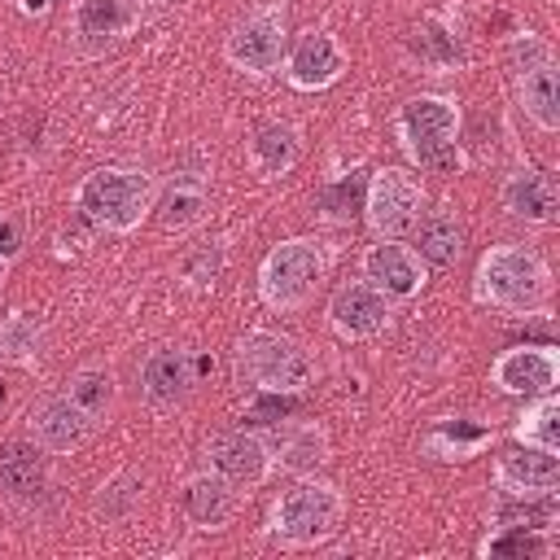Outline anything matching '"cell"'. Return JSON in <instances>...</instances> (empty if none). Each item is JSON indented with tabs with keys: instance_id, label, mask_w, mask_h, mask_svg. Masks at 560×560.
<instances>
[{
	"instance_id": "38",
	"label": "cell",
	"mask_w": 560,
	"mask_h": 560,
	"mask_svg": "<svg viewBox=\"0 0 560 560\" xmlns=\"http://www.w3.org/2000/svg\"><path fill=\"white\" fill-rule=\"evenodd\" d=\"M4 267H9V258H0V280H4Z\"/></svg>"
},
{
	"instance_id": "10",
	"label": "cell",
	"mask_w": 560,
	"mask_h": 560,
	"mask_svg": "<svg viewBox=\"0 0 560 560\" xmlns=\"http://www.w3.org/2000/svg\"><path fill=\"white\" fill-rule=\"evenodd\" d=\"M284 57V26L271 18V13H254L245 18L232 35H228V61L236 70H249V74H271Z\"/></svg>"
},
{
	"instance_id": "15",
	"label": "cell",
	"mask_w": 560,
	"mask_h": 560,
	"mask_svg": "<svg viewBox=\"0 0 560 560\" xmlns=\"http://www.w3.org/2000/svg\"><path fill=\"white\" fill-rule=\"evenodd\" d=\"M346 70V57L337 48V39L328 31H311L298 39V48L289 52V83L302 92H319L328 83H337Z\"/></svg>"
},
{
	"instance_id": "23",
	"label": "cell",
	"mask_w": 560,
	"mask_h": 560,
	"mask_svg": "<svg viewBox=\"0 0 560 560\" xmlns=\"http://www.w3.org/2000/svg\"><path fill=\"white\" fill-rule=\"evenodd\" d=\"M486 442H490V429H486V424H472V420H442V424L424 438V451L438 455V459H468V455H477Z\"/></svg>"
},
{
	"instance_id": "33",
	"label": "cell",
	"mask_w": 560,
	"mask_h": 560,
	"mask_svg": "<svg viewBox=\"0 0 560 560\" xmlns=\"http://www.w3.org/2000/svg\"><path fill=\"white\" fill-rule=\"evenodd\" d=\"M359 192H363V179L359 175H341L337 184H328L324 188V210L328 214H354V201H359Z\"/></svg>"
},
{
	"instance_id": "37",
	"label": "cell",
	"mask_w": 560,
	"mask_h": 560,
	"mask_svg": "<svg viewBox=\"0 0 560 560\" xmlns=\"http://www.w3.org/2000/svg\"><path fill=\"white\" fill-rule=\"evenodd\" d=\"M26 4V13H44L48 9V0H22Z\"/></svg>"
},
{
	"instance_id": "6",
	"label": "cell",
	"mask_w": 560,
	"mask_h": 560,
	"mask_svg": "<svg viewBox=\"0 0 560 560\" xmlns=\"http://www.w3.org/2000/svg\"><path fill=\"white\" fill-rule=\"evenodd\" d=\"M341 512H346V503H341L337 486H328V481H302V486H293V490L280 494L271 521H276V534L284 542L311 547V542H324V538H332L341 529Z\"/></svg>"
},
{
	"instance_id": "7",
	"label": "cell",
	"mask_w": 560,
	"mask_h": 560,
	"mask_svg": "<svg viewBox=\"0 0 560 560\" xmlns=\"http://www.w3.org/2000/svg\"><path fill=\"white\" fill-rule=\"evenodd\" d=\"M368 223L381 241H398L407 228H416V210H420V184L407 171H376L368 184Z\"/></svg>"
},
{
	"instance_id": "26",
	"label": "cell",
	"mask_w": 560,
	"mask_h": 560,
	"mask_svg": "<svg viewBox=\"0 0 560 560\" xmlns=\"http://www.w3.org/2000/svg\"><path fill=\"white\" fill-rule=\"evenodd\" d=\"M499 529H551L556 521V499L551 494H516V499H503L499 512H494Z\"/></svg>"
},
{
	"instance_id": "34",
	"label": "cell",
	"mask_w": 560,
	"mask_h": 560,
	"mask_svg": "<svg viewBox=\"0 0 560 560\" xmlns=\"http://www.w3.org/2000/svg\"><path fill=\"white\" fill-rule=\"evenodd\" d=\"M219 271H223V249L219 245H206L192 258H184V280H192V284H214Z\"/></svg>"
},
{
	"instance_id": "30",
	"label": "cell",
	"mask_w": 560,
	"mask_h": 560,
	"mask_svg": "<svg viewBox=\"0 0 560 560\" xmlns=\"http://www.w3.org/2000/svg\"><path fill=\"white\" fill-rule=\"evenodd\" d=\"M39 350V319L31 311H18L0 324V354L4 359H31Z\"/></svg>"
},
{
	"instance_id": "32",
	"label": "cell",
	"mask_w": 560,
	"mask_h": 560,
	"mask_svg": "<svg viewBox=\"0 0 560 560\" xmlns=\"http://www.w3.org/2000/svg\"><path fill=\"white\" fill-rule=\"evenodd\" d=\"M411 48H416L424 61H433V66H446V61H455V44H451V39H446V31H442V26H433V22L416 31Z\"/></svg>"
},
{
	"instance_id": "13",
	"label": "cell",
	"mask_w": 560,
	"mask_h": 560,
	"mask_svg": "<svg viewBox=\"0 0 560 560\" xmlns=\"http://www.w3.org/2000/svg\"><path fill=\"white\" fill-rule=\"evenodd\" d=\"M206 459L214 472H223L232 486H258L267 477V446L245 433V429H232V433H214L206 442Z\"/></svg>"
},
{
	"instance_id": "4",
	"label": "cell",
	"mask_w": 560,
	"mask_h": 560,
	"mask_svg": "<svg viewBox=\"0 0 560 560\" xmlns=\"http://www.w3.org/2000/svg\"><path fill=\"white\" fill-rule=\"evenodd\" d=\"M324 267H328V249L319 241H311V236L280 241L262 258V271H258L262 302L271 311H298V306H306V298L315 293Z\"/></svg>"
},
{
	"instance_id": "29",
	"label": "cell",
	"mask_w": 560,
	"mask_h": 560,
	"mask_svg": "<svg viewBox=\"0 0 560 560\" xmlns=\"http://www.w3.org/2000/svg\"><path fill=\"white\" fill-rule=\"evenodd\" d=\"M83 411H92V416H101L109 402H114V376L109 372H101V368H83V372H74L70 376V389H66Z\"/></svg>"
},
{
	"instance_id": "2",
	"label": "cell",
	"mask_w": 560,
	"mask_h": 560,
	"mask_svg": "<svg viewBox=\"0 0 560 560\" xmlns=\"http://www.w3.org/2000/svg\"><path fill=\"white\" fill-rule=\"evenodd\" d=\"M455 127H459V109L442 96H416L398 114L402 144L429 175H459L464 153L455 149Z\"/></svg>"
},
{
	"instance_id": "28",
	"label": "cell",
	"mask_w": 560,
	"mask_h": 560,
	"mask_svg": "<svg viewBox=\"0 0 560 560\" xmlns=\"http://www.w3.org/2000/svg\"><path fill=\"white\" fill-rule=\"evenodd\" d=\"M560 402L551 398V394H542L525 416H521V424H516V438L521 442H534V446H547V451H556L560 446Z\"/></svg>"
},
{
	"instance_id": "1",
	"label": "cell",
	"mask_w": 560,
	"mask_h": 560,
	"mask_svg": "<svg viewBox=\"0 0 560 560\" xmlns=\"http://www.w3.org/2000/svg\"><path fill=\"white\" fill-rule=\"evenodd\" d=\"M477 298L512 315L542 311L551 302V271L525 245H494L477 262Z\"/></svg>"
},
{
	"instance_id": "20",
	"label": "cell",
	"mask_w": 560,
	"mask_h": 560,
	"mask_svg": "<svg viewBox=\"0 0 560 560\" xmlns=\"http://www.w3.org/2000/svg\"><path fill=\"white\" fill-rule=\"evenodd\" d=\"M521 101H525V114L542 127V131H556L560 127V83H556V57H542V61H529L521 66Z\"/></svg>"
},
{
	"instance_id": "18",
	"label": "cell",
	"mask_w": 560,
	"mask_h": 560,
	"mask_svg": "<svg viewBox=\"0 0 560 560\" xmlns=\"http://www.w3.org/2000/svg\"><path fill=\"white\" fill-rule=\"evenodd\" d=\"M140 385H144L149 402H175V398H184L188 385H192V359H188V350H175V346L153 350L144 359Z\"/></svg>"
},
{
	"instance_id": "31",
	"label": "cell",
	"mask_w": 560,
	"mask_h": 560,
	"mask_svg": "<svg viewBox=\"0 0 560 560\" xmlns=\"http://www.w3.org/2000/svg\"><path fill=\"white\" fill-rule=\"evenodd\" d=\"M490 556H542L547 542L538 529H499L490 542H486Z\"/></svg>"
},
{
	"instance_id": "8",
	"label": "cell",
	"mask_w": 560,
	"mask_h": 560,
	"mask_svg": "<svg viewBox=\"0 0 560 560\" xmlns=\"http://www.w3.org/2000/svg\"><path fill=\"white\" fill-rule=\"evenodd\" d=\"M494 385L503 394H525V398H542L556 389V376H560V363H556V350L551 346H512L494 359L490 368Z\"/></svg>"
},
{
	"instance_id": "12",
	"label": "cell",
	"mask_w": 560,
	"mask_h": 560,
	"mask_svg": "<svg viewBox=\"0 0 560 560\" xmlns=\"http://www.w3.org/2000/svg\"><path fill=\"white\" fill-rule=\"evenodd\" d=\"M328 319L341 337L350 341H363V337H376L389 328V298L376 293L372 284H346L332 293L328 302Z\"/></svg>"
},
{
	"instance_id": "3",
	"label": "cell",
	"mask_w": 560,
	"mask_h": 560,
	"mask_svg": "<svg viewBox=\"0 0 560 560\" xmlns=\"http://www.w3.org/2000/svg\"><path fill=\"white\" fill-rule=\"evenodd\" d=\"M74 206H79L92 223H101V228H109V232H131V228L149 214V206H153V184H149V175H140V171L101 166V171H92V175L79 184Z\"/></svg>"
},
{
	"instance_id": "27",
	"label": "cell",
	"mask_w": 560,
	"mask_h": 560,
	"mask_svg": "<svg viewBox=\"0 0 560 560\" xmlns=\"http://www.w3.org/2000/svg\"><path fill=\"white\" fill-rule=\"evenodd\" d=\"M136 22L127 0H79L74 4V26L79 35H122Z\"/></svg>"
},
{
	"instance_id": "22",
	"label": "cell",
	"mask_w": 560,
	"mask_h": 560,
	"mask_svg": "<svg viewBox=\"0 0 560 560\" xmlns=\"http://www.w3.org/2000/svg\"><path fill=\"white\" fill-rule=\"evenodd\" d=\"M416 245H420V258H424V262H433V267H451V262L459 258V249H464V228L455 223L451 210H433V214L420 223Z\"/></svg>"
},
{
	"instance_id": "9",
	"label": "cell",
	"mask_w": 560,
	"mask_h": 560,
	"mask_svg": "<svg viewBox=\"0 0 560 560\" xmlns=\"http://www.w3.org/2000/svg\"><path fill=\"white\" fill-rule=\"evenodd\" d=\"M92 411H83L70 394H52V398H39L26 416L31 424V438L44 446V451H74L92 438Z\"/></svg>"
},
{
	"instance_id": "21",
	"label": "cell",
	"mask_w": 560,
	"mask_h": 560,
	"mask_svg": "<svg viewBox=\"0 0 560 560\" xmlns=\"http://www.w3.org/2000/svg\"><path fill=\"white\" fill-rule=\"evenodd\" d=\"M153 210H158V223L175 228V232L201 223L206 219V188H201V179H171Z\"/></svg>"
},
{
	"instance_id": "19",
	"label": "cell",
	"mask_w": 560,
	"mask_h": 560,
	"mask_svg": "<svg viewBox=\"0 0 560 560\" xmlns=\"http://www.w3.org/2000/svg\"><path fill=\"white\" fill-rule=\"evenodd\" d=\"M184 512L201 529H223V521L236 512V490L223 472H201L184 486Z\"/></svg>"
},
{
	"instance_id": "24",
	"label": "cell",
	"mask_w": 560,
	"mask_h": 560,
	"mask_svg": "<svg viewBox=\"0 0 560 560\" xmlns=\"http://www.w3.org/2000/svg\"><path fill=\"white\" fill-rule=\"evenodd\" d=\"M298 153H302V144H298V131L289 122H262L254 131V158H258L262 171L284 175L298 162Z\"/></svg>"
},
{
	"instance_id": "5",
	"label": "cell",
	"mask_w": 560,
	"mask_h": 560,
	"mask_svg": "<svg viewBox=\"0 0 560 560\" xmlns=\"http://www.w3.org/2000/svg\"><path fill=\"white\" fill-rule=\"evenodd\" d=\"M236 372L258 394H298L311 385V359L293 337L249 332L236 346Z\"/></svg>"
},
{
	"instance_id": "16",
	"label": "cell",
	"mask_w": 560,
	"mask_h": 560,
	"mask_svg": "<svg viewBox=\"0 0 560 560\" xmlns=\"http://www.w3.org/2000/svg\"><path fill=\"white\" fill-rule=\"evenodd\" d=\"M503 206L516 219H525V223H551L556 219V206H560L556 179L542 175V171H516L503 184Z\"/></svg>"
},
{
	"instance_id": "25",
	"label": "cell",
	"mask_w": 560,
	"mask_h": 560,
	"mask_svg": "<svg viewBox=\"0 0 560 560\" xmlns=\"http://www.w3.org/2000/svg\"><path fill=\"white\" fill-rule=\"evenodd\" d=\"M328 459V438L315 424H293L280 438V464L293 472H315Z\"/></svg>"
},
{
	"instance_id": "14",
	"label": "cell",
	"mask_w": 560,
	"mask_h": 560,
	"mask_svg": "<svg viewBox=\"0 0 560 560\" xmlns=\"http://www.w3.org/2000/svg\"><path fill=\"white\" fill-rule=\"evenodd\" d=\"M499 481L512 494H551L560 486V459H556V451L534 446V442L508 446L499 455Z\"/></svg>"
},
{
	"instance_id": "36",
	"label": "cell",
	"mask_w": 560,
	"mask_h": 560,
	"mask_svg": "<svg viewBox=\"0 0 560 560\" xmlns=\"http://www.w3.org/2000/svg\"><path fill=\"white\" fill-rule=\"evenodd\" d=\"M18 249H22V232L9 214H0V258H13Z\"/></svg>"
},
{
	"instance_id": "35",
	"label": "cell",
	"mask_w": 560,
	"mask_h": 560,
	"mask_svg": "<svg viewBox=\"0 0 560 560\" xmlns=\"http://www.w3.org/2000/svg\"><path fill=\"white\" fill-rule=\"evenodd\" d=\"M289 411H298V398H293V394H262V398L249 407V416L262 420V424H276V420H284Z\"/></svg>"
},
{
	"instance_id": "17",
	"label": "cell",
	"mask_w": 560,
	"mask_h": 560,
	"mask_svg": "<svg viewBox=\"0 0 560 560\" xmlns=\"http://www.w3.org/2000/svg\"><path fill=\"white\" fill-rule=\"evenodd\" d=\"M44 481H48V464H44L39 442H4L0 446V490H9L13 499H35V494H44Z\"/></svg>"
},
{
	"instance_id": "11",
	"label": "cell",
	"mask_w": 560,
	"mask_h": 560,
	"mask_svg": "<svg viewBox=\"0 0 560 560\" xmlns=\"http://www.w3.org/2000/svg\"><path fill=\"white\" fill-rule=\"evenodd\" d=\"M363 280L385 298H411L424 284V262L416 249L398 241H381L363 254Z\"/></svg>"
}]
</instances>
